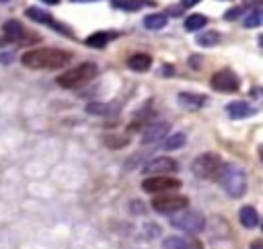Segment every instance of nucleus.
<instances>
[{"label":"nucleus","mask_w":263,"mask_h":249,"mask_svg":"<svg viewBox=\"0 0 263 249\" xmlns=\"http://www.w3.org/2000/svg\"><path fill=\"white\" fill-rule=\"evenodd\" d=\"M70 51L58 49V47H39V49H29L21 56L23 66L33 68V70H55L64 68L70 62Z\"/></svg>","instance_id":"obj_1"},{"label":"nucleus","mask_w":263,"mask_h":249,"mask_svg":"<svg viewBox=\"0 0 263 249\" xmlns=\"http://www.w3.org/2000/svg\"><path fill=\"white\" fill-rule=\"evenodd\" d=\"M218 183L226 191V195L242 198L245 191H247V173L238 165H234V163H224V169L220 173Z\"/></svg>","instance_id":"obj_2"},{"label":"nucleus","mask_w":263,"mask_h":249,"mask_svg":"<svg viewBox=\"0 0 263 249\" xmlns=\"http://www.w3.org/2000/svg\"><path fill=\"white\" fill-rule=\"evenodd\" d=\"M97 74H99V68H97L95 62H82V64H78V66L68 68L66 72H62L55 78V82L62 88H78V86L90 82Z\"/></svg>","instance_id":"obj_3"},{"label":"nucleus","mask_w":263,"mask_h":249,"mask_svg":"<svg viewBox=\"0 0 263 249\" xmlns=\"http://www.w3.org/2000/svg\"><path fill=\"white\" fill-rule=\"evenodd\" d=\"M222 169H224V163H222V158L216 152H203L191 165L193 175L203 179V181H218Z\"/></svg>","instance_id":"obj_4"},{"label":"nucleus","mask_w":263,"mask_h":249,"mask_svg":"<svg viewBox=\"0 0 263 249\" xmlns=\"http://www.w3.org/2000/svg\"><path fill=\"white\" fill-rule=\"evenodd\" d=\"M171 226L173 228H179L183 233H189V235H195V233H201L205 230V216L197 210H179L171 216Z\"/></svg>","instance_id":"obj_5"},{"label":"nucleus","mask_w":263,"mask_h":249,"mask_svg":"<svg viewBox=\"0 0 263 249\" xmlns=\"http://www.w3.org/2000/svg\"><path fill=\"white\" fill-rule=\"evenodd\" d=\"M187 206H189V200L185 195H177V193H168V191L162 195H156L152 200V208L158 214H175Z\"/></svg>","instance_id":"obj_6"},{"label":"nucleus","mask_w":263,"mask_h":249,"mask_svg":"<svg viewBox=\"0 0 263 249\" xmlns=\"http://www.w3.org/2000/svg\"><path fill=\"white\" fill-rule=\"evenodd\" d=\"M210 84H212V88L218 91V93H236L238 86H240V80H238V76H236L234 70L222 68V70H218V72L212 74Z\"/></svg>","instance_id":"obj_7"},{"label":"nucleus","mask_w":263,"mask_h":249,"mask_svg":"<svg viewBox=\"0 0 263 249\" xmlns=\"http://www.w3.org/2000/svg\"><path fill=\"white\" fill-rule=\"evenodd\" d=\"M181 187V181L168 175H150L148 179L142 181V189L148 193H166V191H175Z\"/></svg>","instance_id":"obj_8"},{"label":"nucleus","mask_w":263,"mask_h":249,"mask_svg":"<svg viewBox=\"0 0 263 249\" xmlns=\"http://www.w3.org/2000/svg\"><path fill=\"white\" fill-rule=\"evenodd\" d=\"M179 169V165H177V161L175 158H168V156H156V158H152V161H148L146 165H144V173L146 175H171V173H175Z\"/></svg>","instance_id":"obj_9"},{"label":"nucleus","mask_w":263,"mask_h":249,"mask_svg":"<svg viewBox=\"0 0 263 249\" xmlns=\"http://www.w3.org/2000/svg\"><path fill=\"white\" fill-rule=\"evenodd\" d=\"M25 14L29 16V19H33L35 23H41V25H47V27H51V29H55V31H60V33H66V35H70V31L64 27V25H60L51 14H47L45 10H41V8H37V6H31V8H27L25 10Z\"/></svg>","instance_id":"obj_10"},{"label":"nucleus","mask_w":263,"mask_h":249,"mask_svg":"<svg viewBox=\"0 0 263 249\" xmlns=\"http://www.w3.org/2000/svg\"><path fill=\"white\" fill-rule=\"evenodd\" d=\"M168 123L166 121H156V123H150L148 128H144L142 132V144H154L158 140H162L166 134H168Z\"/></svg>","instance_id":"obj_11"},{"label":"nucleus","mask_w":263,"mask_h":249,"mask_svg":"<svg viewBox=\"0 0 263 249\" xmlns=\"http://www.w3.org/2000/svg\"><path fill=\"white\" fill-rule=\"evenodd\" d=\"M255 111H257V107L249 105L247 101H232L226 105V113L230 119H245V117H251Z\"/></svg>","instance_id":"obj_12"},{"label":"nucleus","mask_w":263,"mask_h":249,"mask_svg":"<svg viewBox=\"0 0 263 249\" xmlns=\"http://www.w3.org/2000/svg\"><path fill=\"white\" fill-rule=\"evenodd\" d=\"M2 31H4V37H6L8 41H16V43L25 41V35H27V31H25L23 23H18L16 19L6 21V23H4V27H2Z\"/></svg>","instance_id":"obj_13"},{"label":"nucleus","mask_w":263,"mask_h":249,"mask_svg":"<svg viewBox=\"0 0 263 249\" xmlns=\"http://www.w3.org/2000/svg\"><path fill=\"white\" fill-rule=\"evenodd\" d=\"M177 101H179L181 107L195 111V109H201L208 99H205V95H197V93H179L177 95Z\"/></svg>","instance_id":"obj_14"},{"label":"nucleus","mask_w":263,"mask_h":249,"mask_svg":"<svg viewBox=\"0 0 263 249\" xmlns=\"http://www.w3.org/2000/svg\"><path fill=\"white\" fill-rule=\"evenodd\" d=\"M150 66H152V58L148 54H144V51L132 54L127 58V68L134 70V72H146V70H150Z\"/></svg>","instance_id":"obj_15"},{"label":"nucleus","mask_w":263,"mask_h":249,"mask_svg":"<svg viewBox=\"0 0 263 249\" xmlns=\"http://www.w3.org/2000/svg\"><path fill=\"white\" fill-rule=\"evenodd\" d=\"M164 249H201V245L197 241L185 239V237H166L162 241Z\"/></svg>","instance_id":"obj_16"},{"label":"nucleus","mask_w":263,"mask_h":249,"mask_svg":"<svg viewBox=\"0 0 263 249\" xmlns=\"http://www.w3.org/2000/svg\"><path fill=\"white\" fill-rule=\"evenodd\" d=\"M117 37V33H109V31H97V33H92V35H88L86 37V45L88 47H97V49H101V47H105L111 39H115Z\"/></svg>","instance_id":"obj_17"},{"label":"nucleus","mask_w":263,"mask_h":249,"mask_svg":"<svg viewBox=\"0 0 263 249\" xmlns=\"http://www.w3.org/2000/svg\"><path fill=\"white\" fill-rule=\"evenodd\" d=\"M238 220H240V224L245 228H255L257 222H259V214H257V210L253 206H242L238 210Z\"/></svg>","instance_id":"obj_18"},{"label":"nucleus","mask_w":263,"mask_h":249,"mask_svg":"<svg viewBox=\"0 0 263 249\" xmlns=\"http://www.w3.org/2000/svg\"><path fill=\"white\" fill-rule=\"evenodd\" d=\"M154 2L152 0H113V6L115 8H121V10H140V8H146V6H152Z\"/></svg>","instance_id":"obj_19"},{"label":"nucleus","mask_w":263,"mask_h":249,"mask_svg":"<svg viewBox=\"0 0 263 249\" xmlns=\"http://www.w3.org/2000/svg\"><path fill=\"white\" fill-rule=\"evenodd\" d=\"M166 14H162V12H156V14H148L146 19H144V27L146 29H152V31H158V29H162L164 25H166Z\"/></svg>","instance_id":"obj_20"},{"label":"nucleus","mask_w":263,"mask_h":249,"mask_svg":"<svg viewBox=\"0 0 263 249\" xmlns=\"http://www.w3.org/2000/svg\"><path fill=\"white\" fill-rule=\"evenodd\" d=\"M185 142H187V136H185L183 132H177V134H171V136L164 140L162 148H164V150H177V148H183Z\"/></svg>","instance_id":"obj_21"},{"label":"nucleus","mask_w":263,"mask_h":249,"mask_svg":"<svg viewBox=\"0 0 263 249\" xmlns=\"http://www.w3.org/2000/svg\"><path fill=\"white\" fill-rule=\"evenodd\" d=\"M86 113H90V115H111L113 113V105L101 103V101H92V103L86 105Z\"/></svg>","instance_id":"obj_22"},{"label":"nucleus","mask_w":263,"mask_h":249,"mask_svg":"<svg viewBox=\"0 0 263 249\" xmlns=\"http://www.w3.org/2000/svg\"><path fill=\"white\" fill-rule=\"evenodd\" d=\"M197 43L201 47H214L220 43V33L218 31H205V33H199L197 35Z\"/></svg>","instance_id":"obj_23"},{"label":"nucleus","mask_w":263,"mask_h":249,"mask_svg":"<svg viewBox=\"0 0 263 249\" xmlns=\"http://www.w3.org/2000/svg\"><path fill=\"white\" fill-rule=\"evenodd\" d=\"M242 25H245L247 29H255V27H261V25H263V8H255V10H251V12L245 16Z\"/></svg>","instance_id":"obj_24"},{"label":"nucleus","mask_w":263,"mask_h":249,"mask_svg":"<svg viewBox=\"0 0 263 249\" xmlns=\"http://www.w3.org/2000/svg\"><path fill=\"white\" fill-rule=\"evenodd\" d=\"M205 23H208V19L203 14H189L185 19V29L187 31H199L205 27Z\"/></svg>","instance_id":"obj_25"},{"label":"nucleus","mask_w":263,"mask_h":249,"mask_svg":"<svg viewBox=\"0 0 263 249\" xmlns=\"http://www.w3.org/2000/svg\"><path fill=\"white\" fill-rule=\"evenodd\" d=\"M249 6H251V0H247L242 6H234V8H230V10L224 14V19H226V21H234V19L242 16V14H245V10H247Z\"/></svg>","instance_id":"obj_26"},{"label":"nucleus","mask_w":263,"mask_h":249,"mask_svg":"<svg viewBox=\"0 0 263 249\" xmlns=\"http://www.w3.org/2000/svg\"><path fill=\"white\" fill-rule=\"evenodd\" d=\"M249 97H251V101L255 103L257 109L263 107V86H253V88L249 91Z\"/></svg>","instance_id":"obj_27"},{"label":"nucleus","mask_w":263,"mask_h":249,"mask_svg":"<svg viewBox=\"0 0 263 249\" xmlns=\"http://www.w3.org/2000/svg\"><path fill=\"white\" fill-rule=\"evenodd\" d=\"M105 144L109 148H123L127 144V138H123V136H105Z\"/></svg>","instance_id":"obj_28"},{"label":"nucleus","mask_w":263,"mask_h":249,"mask_svg":"<svg viewBox=\"0 0 263 249\" xmlns=\"http://www.w3.org/2000/svg\"><path fill=\"white\" fill-rule=\"evenodd\" d=\"M197 2H201V0H181V6H185V8H189V6H195Z\"/></svg>","instance_id":"obj_29"},{"label":"nucleus","mask_w":263,"mask_h":249,"mask_svg":"<svg viewBox=\"0 0 263 249\" xmlns=\"http://www.w3.org/2000/svg\"><path fill=\"white\" fill-rule=\"evenodd\" d=\"M189 62H191V68H193V70H199V62H201V58H191Z\"/></svg>","instance_id":"obj_30"},{"label":"nucleus","mask_w":263,"mask_h":249,"mask_svg":"<svg viewBox=\"0 0 263 249\" xmlns=\"http://www.w3.org/2000/svg\"><path fill=\"white\" fill-rule=\"evenodd\" d=\"M251 249H263V241H259V239L253 241V243H251Z\"/></svg>","instance_id":"obj_31"},{"label":"nucleus","mask_w":263,"mask_h":249,"mask_svg":"<svg viewBox=\"0 0 263 249\" xmlns=\"http://www.w3.org/2000/svg\"><path fill=\"white\" fill-rule=\"evenodd\" d=\"M41 2H47V4H51V6H55V4H60V0H41Z\"/></svg>","instance_id":"obj_32"},{"label":"nucleus","mask_w":263,"mask_h":249,"mask_svg":"<svg viewBox=\"0 0 263 249\" xmlns=\"http://www.w3.org/2000/svg\"><path fill=\"white\" fill-rule=\"evenodd\" d=\"M6 41H8L6 37H0V47H4V43H6Z\"/></svg>","instance_id":"obj_33"},{"label":"nucleus","mask_w":263,"mask_h":249,"mask_svg":"<svg viewBox=\"0 0 263 249\" xmlns=\"http://www.w3.org/2000/svg\"><path fill=\"white\" fill-rule=\"evenodd\" d=\"M259 158H261V161H263V144H261V146H259Z\"/></svg>","instance_id":"obj_34"},{"label":"nucleus","mask_w":263,"mask_h":249,"mask_svg":"<svg viewBox=\"0 0 263 249\" xmlns=\"http://www.w3.org/2000/svg\"><path fill=\"white\" fill-rule=\"evenodd\" d=\"M72 2H92V0H72Z\"/></svg>","instance_id":"obj_35"},{"label":"nucleus","mask_w":263,"mask_h":249,"mask_svg":"<svg viewBox=\"0 0 263 249\" xmlns=\"http://www.w3.org/2000/svg\"><path fill=\"white\" fill-rule=\"evenodd\" d=\"M259 43H261V45H263V35H259Z\"/></svg>","instance_id":"obj_36"},{"label":"nucleus","mask_w":263,"mask_h":249,"mask_svg":"<svg viewBox=\"0 0 263 249\" xmlns=\"http://www.w3.org/2000/svg\"><path fill=\"white\" fill-rule=\"evenodd\" d=\"M0 2H8V0H0Z\"/></svg>","instance_id":"obj_37"},{"label":"nucleus","mask_w":263,"mask_h":249,"mask_svg":"<svg viewBox=\"0 0 263 249\" xmlns=\"http://www.w3.org/2000/svg\"><path fill=\"white\" fill-rule=\"evenodd\" d=\"M261 228H263V222H261Z\"/></svg>","instance_id":"obj_38"}]
</instances>
